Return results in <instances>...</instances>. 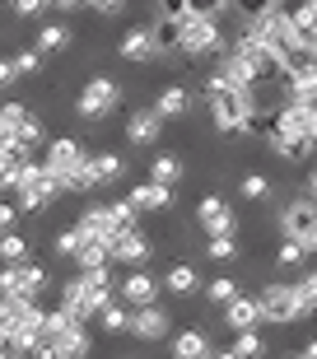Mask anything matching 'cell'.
Returning a JSON list of instances; mask_svg holds the SVG:
<instances>
[{"mask_svg": "<svg viewBox=\"0 0 317 359\" xmlns=\"http://www.w3.org/2000/svg\"><path fill=\"white\" fill-rule=\"evenodd\" d=\"M93 355V327L70 318L66 308H47L38 341L28 350V359H89Z\"/></svg>", "mask_w": 317, "mask_h": 359, "instance_id": "1", "label": "cell"}, {"mask_svg": "<svg viewBox=\"0 0 317 359\" xmlns=\"http://www.w3.org/2000/svg\"><path fill=\"white\" fill-rule=\"evenodd\" d=\"M112 299H117V276H112V266H89V271H75L70 280H61L56 308H66L70 318H79V322H98V313H103Z\"/></svg>", "mask_w": 317, "mask_h": 359, "instance_id": "2", "label": "cell"}, {"mask_svg": "<svg viewBox=\"0 0 317 359\" xmlns=\"http://www.w3.org/2000/svg\"><path fill=\"white\" fill-rule=\"evenodd\" d=\"M201 98H205V117L220 135H248V121L257 112V89H229L220 80H201Z\"/></svg>", "mask_w": 317, "mask_h": 359, "instance_id": "3", "label": "cell"}, {"mask_svg": "<svg viewBox=\"0 0 317 359\" xmlns=\"http://www.w3.org/2000/svg\"><path fill=\"white\" fill-rule=\"evenodd\" d=\"M47 145V126L28 103H0V149L5 154H24L38 159Z\"/></svg>", "mask_w": 317, "mask_h": 359, "instance_id": "4", "label": "cell"}, {"mask_svg": "<svg viewBox=\"0 0 317 359\" xmlns=\"http://www.w3.org/2000/svg\"><path fill=\"white\" fill-rule=\"evenodd\" d=\"M61 196H66V191H61V182H56L47 168H42V159H24V173H19V187H14L19 215H47Z\"/></svg>", "mask_w": 317, "mask_h": 359, "instance_id": "5", "label": "cell"}, {"mask_svg": "<svg viewBox=\"0 0 317 359\" xmlns=\"http://www.w3.org/2000/svg\"><path fill=\"white\" fill-rule=\"evenodd\" d=\"M224 47H229V33L220 19H201V14H182L177 19V56L205 61V56H220Z\"/></svg>", "mask_w": 317, "mask_h": 359, "instance_id": "6", "label": "cell"}, {"mask_svg": "<svg viewBox=\"0 0 317 359\" xmlns=\"http://www.w3.org/2000/svg\"><path fill=\"white\" fill-rule=\"evenodd\" d=\"M121 98H126L121 80H112L107 70H98V75H89V80L79 84V93H75V117L79 121H107L121 107Z\"/></svg>", "mask_w": 317, "mask_h": 359, "instance_id": "7", "label": "cell"}, {"mask_svg": "<svg viewBox=\"0 0 317 359\" xmlns=\"http://www.w3.org/2000/svg\"><path fill=\"white\" fill-rule=\"evenodd\" d=\"M52 290V271L47 262H5L0 266V299H42Z\"/></svg>", "mask_w": 317, "mask_h": 359, "instance_id": "8", "label": "cell"}, {"mask_svg": "<svg viewBox=\"0 0 317 359\" xmlns=\"http://www.w3.org/2000/svg\"><path fill=\"white\" fill-rule=\"evenodd\" d=\"M42 168L61 182V191L70 196V182L79 177V168H84V159H89V149L79 145L75 135H47V145H42Z\"/></svg>", "mask_w": 317, "mask_h": 359, "instance_id": "9", "label": "cell"}, {"mask_svg": "<svg viewBox=\"0 0 317 359\" xmlns=\"http://www.w3.org/2000/svg\"><path fill=\"white\" fill-rule=\"evenodd\" d=\"M276 229H280V238L299 243L308 257H317V201L313 196H299L290 205H280Z\"/></svg>", "mask_w": 317, "mask_h": 359, "instance_id": "10", "label": "cell"}, {"mask_svg": "<svg viewBox=\"0 0 317 359\" xmlns=\"http://www.w3.org/2000/svg\"><path fill=\"white\" fill-rule=\"evenodd\" d=\"M257 304H262V322L271 327H290V322H304L308 308L299 299V285L294 280H271L262 294H257Z\"/></svg>", "mask_w": 317, "mask_h": 359, "instance_id": "11", "label": "cell"}, {"mask_svg": "<svg viewBox=\"0 0 317 359\" xmlns=\"http://www.w3.org/2000/svg\"><path fill=\"white\" fill-rule=\"evenodd\" d=\"M126 336H131L135 346H163L173 336V313L163 304H145V308H131V327H126Z\"/></svg>", "mask_w": 317, "mask_h": 359, "instance_id": "12", "label": "cell"}, {"mask_svg": "<svg viewBox=\"0 0 317 359\" xmlns=\"http://www.w3.org/2000/svg\"><path fill=\"white\" fill-rule=\"evenodd\" d=\"M107 257H112V266H149V257H154V243L140 224L135 229H117L112 238H107Z\"/></svg>", "mask_w": 317, "mask_h": 359, "instance_id": "13", "label": "cell"}, {"mask_svg": "<svg viewBox=\"0 0 317 359\" xmlns=\"http://www.w3.org/2000/svg\"><path fill=\"white\" fill-rule=\"evenodd\" d=\"M196 229L205 233V238H220V233H238V215H234V205H229L220 191H205V196L196 201Z\"/></svg>", "mask_w": 317, "mask_h": 359, "instance_id": "14", "label": "cell"}, {"mask_svg": "<svg viewBox=\"0 0 317 359\" xmlns=\"http://www.w3.org/2000/svg\"><path fill=\"white\" fill-rule=\"evenodd\" d=\"M158 290H163V280H158L149 266H126V276L117 280V299H121L126 308H145V304H154Z\"/></svg>", "mask_w": 317, "mask_h": 359, "instance_id": "15", "label": "cell"}, {"mask_svg": "<svg viewBox=\"0 0 317 359\" xmlns=\"http://www.w3.org/2000/svg\"><path fill=\"white\" fill-rule=\"evenodd\" d=\"M163 126L168 121L154 112V103L149 107H135V112H126V126H121V135H126V145L135 149H154L158 140H163Z\"/></svg>", "mask_w": 317, "mask_h": 359, "instance_id": "16", "label": "cell"}, {"mask_svg": "<svg viewBox=\"0 0 317 359\" xmlns=\"http://www.w3.org/2000/svg\"><path fill=\"white\" fill-rule=\"evenodd\" d=\"M117 56H121V61H135V66L163 61V56H158V47H154V28H149V24H131L117 38Z\"/></svg>", "mask_w": 317, "mask_h": 359, "instance_id": "17", "label": "cell"}, {"mask_svg": "<svg viewBox=\"0 0 317 359\" xmlns=\"http://www.w3.org/2000/svg\"><path fill=\"white\" fill-rule=\"evenodd\" d=\"M215 341L205 327H182V332L168 336V359H210Z\"/></svg>", "mask_w": 317, "mask_h": 359, "instance_id": "18", "label": "cell"}, {"mask_svg": "<svg viewBox=\"0 0 317 359\" xmlns=\"http://www.w3.org/2000/svg\"><path fill=\"white\" fill-rule=\"evenodd\" d=\"M163 290L173 294V299H191V294H201L205 290V280H201V271H196V262H173L168 271H163Z\"/></svg>", "mask_w": 317, "mask_h": 359, "instance_id": "19", "label": "cell"}, {"mask_svg": "<svg viewBox=\"0 0 317 359\" xmlns=\"http://www.w3.org/2000/svg\"><path fill=\"white\" fill-rule=\"evenodd\" d=\"M126 196H131V205L140 215H158V210H168L173 201H177V187H158V182H135L131 191H126Z\"/></svg>", "mask_w": 317, "mask_h": 359, "instance_id": "20", "label": "cell"}, {"mask_svg": "<svg viewBox=\"0 0 317 359\" xmlns=\"http://www.w3.org/2000/svg\"><path fill=\"white\" fill-rule=\"evenodd\" d=\"M257 322H262L257 294H238L234 304H224V327L229 332H257Z\"/></svg>", "mask_w": 317, "mask_h": 359, "instance_id": "21", "label": "cell"}, {"mask_svg": "<svg viewBox=\"0 0 317 359\" xmlns=\"http://www.w3.org/2000/svg\"><path fill=\"white\" fill-rule=\"evenodd\" d=\"M89 173L98 177V187H112L126 177V154L121 149H89Z\"/></svg>", "mask_w": 317, "mask_h": 359, "instance_id": "22", "label": "cell"}, {"mask_svg": "<svg viewBox=\"0 0 317 359\" xmlns=\"http://www.w3.org/2000/svg\"><path fill=\"white\" fill-rule=\"evenodd\" d=\"M154 112L163 121H182L187 112H191V89H182V84H163V89L154 93Z\"/></svg>", "mask_w": 317, "mask_h": 359, "instance_id": "23", "label": "cell"}, {"mask_svg": "<svg viewBox=\"0 0 317 359\" xmlns=\"http://www.w3.org/2000/svg\"><path fill=\"white\" fill-rule=\"evenodd\" d=\"M70 42H75V28H70L66 19H56V24H42L38 28L33 47H38L42 56H61V52H70Z\"/></svg>", "mask_w": 317, "mask_h": 359, "instance_id": "24", "label": "cell"}, {"mask_svg": "<svg viewBox=\"0 0 317 359\" xmlns=\"http://www.w3.org/2000/svg\"><path fill=\"white\" fill-rule=\"evenodd\" d=\"M182 159L173 154V149H158L154 159H149V182H158V187H177L182 182Z\"/></svg>", "mask_w": 317, "mask_h": 359, "instance_id": "25", "label": "cell"}, {"mask_svg": "<svg viewBox=\"0 0 317 359\" xmlns=\"http://www.w3.org/2000/svg\"><path fill=\"white\" fill-rule=\"evenodd\" d=\"M126 327H131V308L121 304V299H112V304L98 313V332L103 336H126Z\"/></svg>", "mask_w": 317, "mask_h": 359, "instance_id": "26", "label": "cell"}, {"mask_svg": "<svg viewBox=\"0 0 317 359\" xmlns=\"http://www.w3.org/2000/svg\"><path fill=\"white\" fill-rule=\"evenodd\" d=\"M10 66H14V80L28 84L42 75V52L38 47H19V52H10Z\"/></svg>", "mask_w": 317, "mask_h": 359, "instance_id": "27", "label": "cell"}, {"mask_svg": "<svg viewBox=\"0 0 317 359\" xmlns=\"http://www.w3.org/2000/svg\"><path fill=\"white\" fill-rule=\"evenodd\" d=\"M201 294H205V304H210V308H224V304H234L238 294H243V285H238L234 276H215V280H205V290H201Z\"/></svg>", "mask_w": 317, "mask_h": 359, "instance_id": "28", "label": "cell"}, {"mask_svg": "<svg viewBox=\"0 0 317 359\" xmlns=\"http://www.w3.org/2000/svg\"><path fill=\"white\" fill-rule=\"evenodd\" d=\"M33 257V243H28V233H19V229H5L0 233V266L5 262H28Z\"/></svg>", "mask_w": 317, "mask_h": 359, "instance_id": "29", "label": "cell"}, {"mask_svg": "<svg viewBox=\"0 0 317 359\" xmlns=\"http://www.w3.org/2000/svg\"><path fill=\"white\" fill-rule=\"evenodd\" d=\"M234 257H238V233L205 238V262H215V266H234Z\"/></svg>", "mask_w": 317, "mask_h": 359, "instance_id": "30", "label": "cell"}, {"mask_svg": "<svg viewBox=\"0 0 317 359\" xmlns=\"http://www.w3.org/2000/svg\"><path fill=\"white\" fill-rule=\"evenodd\" d=\"M149 28H154V47H158V56H173V52H177V19L158 14Z\"/></svg>", "mask_w": 317, "mask_h": 359, "instance_id": "31", "label": "cell"}, {"mask_svg": "<svg viewBox=\"0 0 317 359\" xmlns=\"http://www.w3.org/2000/svg\"><path fill=\"white\" fill-rule=\"evenodd\" d=\"M238 196L243 201H266L271 196V177L266 173H243L238 177Z\"/></svg>", "mask_w": 317, "mask_h": 359, "instance_id": "32", "label": "cell"}, {"mask_svg": "<svg viewBox=\"0 0 317 359\" xmlns=\"http://www.w3.org/2000/svg\"><path fill=\"white\" fill-rule=\"evenodd\" d=\"M75 252H79V229L75 224H70V229H56V233H52V257L75 262Z\"/></svg>", "mask_w": 317, "mask_h": 359, "instance_id": "33", "label": "cell"}, {"mask_svg": "<svg viewBox=\"0 0 317 359\" xmlns=\"http://www.w3.org/2000/svg\"><path fill=\"white\" fill-rule=\"evenodd\" d=\"M308 262V252L299 248V243H290V238H280V248H276V266L280 271H299Z\"/></svg>", "mask_w": 317, "mask_h": 359, "instance_id": "34", "label": "cell"}, {"mask_svg": "<svg viewBox=\"0 0 317 359\" xmlns=\"http://www.w3.org/2000/svg\"><path fill=\"white\" fill-rule=\"evenodd\" d=\"M271 5H276V0H229V14H234V19H238V28H243L248 19H257V14H266Z\"/></svg>", "mask_w": 317, "mask_h": 359, "instance_id": "35", "label": "cell"}, {"mask_svg": "<svg viewBox=\"0 0 317 359\" xmlns=\"http://www.w3.org/2000/svg\"><path fill=\"white\" fill-rule=\"evenodd\" d=\"M290 14H294V24H299V33H317V0H294Z\"/></svg>", "mask_w": 317, "mask_h": 359, "instance_id": "36", "label": "cell"}, {"mask_svg": "<svg viewBox=\"0 0 317 359\" xmlns=\"http://www.w3.org/2000/svg\"><path fill=\"white\" fill-rule=\"evenodd\" d=\"M262 350H266V341L257 332H234V355L238 359H257Z\"/></svg>", "mask_w": 317, "mask_h": 359, "instance_id": "37", "label": "cell"}, {"mask_svg": "<svg viewBox=\"0 0 317 359\" xmlns=\"http://www.w3.org/2000/svg\"><path fill=\"white\" fill-rule=\"evenodd\" d=\"M294 285H299V299H304L308 318H313V313H317V266H313V271H304V276L294 280Z\"/></svg>", "mask_w": 317, "mask_h": 359, "instance_id": "38", "label": "cell"}, {"mask_svg": "<svg viewBox=\"0 0 317 359\" xmlns=\"http://www.w3.org/2000/svg\"><path fill=\"white\" fill-rule=\"evenodd\" d=\"M187 14H201V19H224L229 0H187Z\"/></svg>", "mask_w": 317, "mask_h": 359, "instance_id": "39", "label": "cell"}, {"mask_svg": "<svg viewBox=\"0 0 317 359\" xmlns=\"http://www.w3.org/2000/svg\"><path fill=\"white\" fill-rule=\"evenodd\" d=\"M112 219H117V229H135V224H140V210L131 205V196L112 201Z\"/></svg>", "mask_w": 317, "mask_h": 359, "instance_id": "40", "label": "cell"}, {"mask_svg": "<svg viewBox=\"0 0 317 359\" xmlns=\"http://www.w3.org/2000/svg\"><path fill=\"white\" fill-rule=\"evenodd\" d=\"M126 5L131 0H84V10L98 14V19H117V14H126Z\"/></svg>", "mask_w": 317, "mask_h": 359, "instance_id": "41", "label": "cell"}, {"mask_svg": "<svg viewBox=\"0 0 317 359\" xmlns=\"http://www.w3.org/2000/svg\"><path fill=\"white\" fill-rule=\"evenodd\" d=\"M47 10V0H10V14L14 19H38Z\"/></svg>", "mask_w": 317, "mask_h": 359, "instance_id": "42", "label": "cell"}, {"mask_svg": "<svg viewBox=\"0 0 317 359\" xmlns=\"http://www.w3.org/2000/svg\"><path fill=\"white\" fill-rule=\"evenodd\" d=\"M19 219H24L19 205H14V201H0V233H5V229H19Z\"/></svg>", "mask_w": 317, "mask_h": 359, "instance_id": "43", "label": "cell"}, {"mask_svg": "<svg viewBox=\"0 0 317 359\" xmlns=\"http://www.w3.org/2000/svg\"><path fill=\"white\" fill-rule=\"evenodd\" d=\"M47 10H61V14H75V10H84V0H47Z\"/></svg>", "mask_w": 317, "mask_h": 359, "instance_id": "44", "label": "cell"}, {"mask_svg": "<svg viewBox=\"0 0 317 359\" xmlns=\"http://www.w3.org/2000/svg\"><path fill=\"white\" fill-rule=\"evenodd\" d=\"M10 84H19L14 80V66H10V56H0V89H10Z\"/></svg>", "mask_w": 317, "mask_h": 359, "instance_id": "45", "label": "cell"}, {"mask_svg": "<svg viewBox=\"0 0 317 359\" xmlns=\"http://www.w3.org/2000/svg\"><path fill=\"white\" fill-rule=\"evenodd\" d=\"M304 187H308V196L317 201V163H308V182H304Z\"/></svg>", "mask_w": 317, "mask_h": 359, "instance_id": "46", "label": "cell"}, {"mask_svg": "<svg viewBox=\"0 0 317 359\" xmlns=\"http://www.w3.org/2000/svg\"><path fill=\"white\" fill-rule=\"evenodd\" d=\"M304 359H317V336H308V346H304Z\"/></svg>", "mask_w": 317, "mask_h": 359, "instance_id": "47", "label": "cell"}, {"mask_svg": "<svg viewBox=\"0 0 317 359\" xmlns=\"http://www.w3.org/2000/svg\"><path fill=\"white\" fill-rule=\"evenodd\" d=\"M0 359H28V355H19V350H10V346H5V350H0Z\"/></svg>", "mask_w": 317, "mask_h": 359, "instance_id": "48", "label": "cell"}, {"mask_svg": "<svg viewBox=\"0 0 317 359\" xmlns=\"http://www.w3.org/2000/svg\"><path fill=\"white\" fill-rule=\"evenodd\" d=\"M210 359H238V355H234V346H229V350H215Z\"/></svg>", "mask_w": 317, "mask_h": 359, "instance_id": "49", "label": "cell"}, {"mask_svg": "<svg viewBox=\"0 0 317 359\" xmlns=\"http://www.w3.org/2000/svg\"><path fill=\"white\" fill-rule=\"evenodd\" d=\"M280 359H304V355H280Z\"/></svg>", "mask_w": 317, "mask_h": 359, "instance_id": "50", "label": "cell"}, {"mask_svg": "<svg viewBox=\"0 0 317 359\" xmlns=\"http://www.w3.org/2000/svg\"><path fill=\"white\" fill-rule=\"evenodd\" d=\"M0 5H10V0H0Z\"/></svg>", "mask_w": 317, "mask_h": 359, "instance_id": "51", "label": "cell"}, {"mask_svg": "<svg viewBox=\"0 0 317 359\" xmlns=\"http://www.w3.org/2000/svg\"><path fill=\"white\" fill-rule=\"evenodd\" d=\"M0 350H5V341H0Z\"/></svg>", "mask_w": 317, "mask_h": 359, "instance_id": "52", "label": "cell"}]
</instances>
